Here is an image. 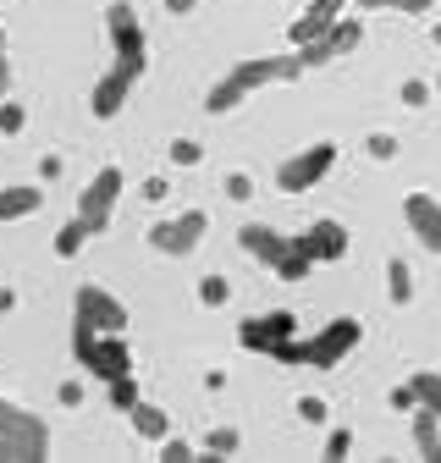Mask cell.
<instances>
[{
  "label": "cell",
  "mask_w": 441,
  "mask_h": 463,
  "mask_svg": "<svg viewBox=\"0 0 441 463\" xmlns=\"http://www.w3.org/2000/svg\"><path fill=\"white\" fill-rule=\"evenodd\" d=\"M105 33H110V72L89 94V110L99 116V122L122 116L127 94L138 89V78L149 67V39H144V23H138V12L127 6V0H110L105 6Z\"/></svg>",
  "instance_id": "obj_1"
},
{
  "label": "cell",
  "mask_w": 441,
  "mask_h": 463,
  "mask_svg": "<svg viewBox=\"0 0 441 463\" xmlns=\"http://www.w3.org/2000/svg\"><path fill=\"white\" fill-rule=\"evenodd\" d=\"M304 78V61H298V50H282V55H249V61H238L227 78H220L210 94H204V110L210 116H227L238 110L249 94L270 89V83H298Z\"/></svg>",
  "instance_id": "obj_2"
},
{
  "label": "cell",
  "mask_w": 441,
  "mask_h": 463,
  "mask_svg": "<svg viewBox=\"0 0 441 463\" xmlns=\"http://www.w3.org/2000/svg\"><path fill=\"white\" fill-rule=\"evenodd\" d=\"M364 342V326L353 320V315H337L331 326H320L314 336H293V342H282L276 347V364H309V370H337L353 347Z\"/></svg>",
  "instance_id": "obj_3"
},
{
  "label": "cell",
  "mask_w": 441,
  "mask_h": 463,
  "mask_svg": "<svg viewBox=\"0 0 441 463\" xmlns=\"http://www.w3.org/2000/svg\"><path fill=\"white\" fill-rule=\"evenodd\" d=\"M44 458H50V425L23 402H0V463H44Z\"/></svg>",
  "instance_id": "obj_4"
},
{
  "label": "cell",
  "mask_w": 441,
  "mask_h": 463,
  "mask_svg": "<svg viewBox=\"0 0 441 463\" xmlns=\"http://www.w3.org/2000/svg\"><path fill=\"white\" fill-rule=\"evenodd\" d=\"M331 165H337V144L320 138V144H309V149H298V155H287L276 165V188L282 194H309L314 183H325Z\"/></svg>",
  "instance_id": "obj_5"
},
{
  "label": "cell",
  "mask_w": 441,
  "mask_h": 463,
  "mask_svg": "<svg viewBox=\"0 0 441 463\" xmlns=\"http://www.w3.org/2000/svg\"><path fill=\"white\" fill-rule=\"evenodd\" d=\"M204 232H210V215L204 210H183L172 221H155L149 226V249L165 254V260H188L199 243H204Z\"/></svg>",
  "instance_id": "obj_6"
},
{
  "label": "cell",
  "mask_w": 441,
  "mask_h": 463,
  "mask_svg": "<svg viewBox=\"0 0 441 463\" xmlns=\"http://www.w3.org/2000/svg\"><path fill=\"white\" fill-rule=\"evenodd\" d=\"M359 44H364V23H359V17H337L320 39L298 44V61H304V72H314V67L342 61V55H348V50H359Z\"/></svg>",
  "instance_id": "obj_7"
},
{
  "label": "cell",
  "mask_w": 441,
  "mask_h": 463,
  "mask_svg": "<svg viewBox=\"0 0 441 463\" xmlns=\"http://www.w3.org/2000/svg\"><path fill=\"white\" fill-rule=\"evenodd\" d=\"M72 326H89V331H127V304L105 287L83 281L78 298H72Z\"/></svg>",
  "instance_id": "obj_8"
},
{
  "label": "cell",
  "mask_w": 441,
  "mask_h": 463,
  "mask_svg": "<svg viewBox=\"0 0 441 463\" xmlns=\"http://www.w3.org/2000/svg\"><path fill=\"white\" fill-rule=\"evenodd\" d=\"M122 183H127V177H122V165H99V171H94V183L78 194V215H83L94 232H105V226H110V215H117Z\"/></svg>",
  "instance_id": "obj_9"
},
{
  "label": "cell",
  "mask_w": 441,
  "mask_h": 463,
  "mask_svg": "<svg viewBox=\"0 0 441 463\" xmlns=\"http://www.w3.org/2000/svg\"><path fill=\"white\" fill-rule=\"evenodd\" d=\"M298 336V315H287V309H270V315H249L243 326H238V342L249 347V354H276L282 342H293Z\"/></svg>",
  "instance_id": "obj_10"
},
{
  "label": "cell",
  "mask_w": 441,
  "mask_h": 463,
  "mask_svg": "<svg viewBox=\"0 0 441 463\" xmlns=\"http://www.w3.org/2000/svg\"><path fill=\"white\" fill-rule=\"evenodd\" d=\"M293 243H298V249H304V254H309L314 265H331V260H342V254H348V226L325 215V221L304 226V232H298Z\"/></svg>",
  "instance_id": "obj_11"
},
{
  "label": "cell",
  "mask_w": 441,
  "mask_h": 463,
  "mask_svg": "<svg viewBox=\"0 0 441 463\" xmlns=\"http://www.w3.org/2000/svg\"><path fill=\"white\" fill-rule=\"evenodd\" d=\"M403 221H408V232H414L430 254H441V199L408 194V199H403Z\"/></svg>",
  "instance_id": "obj_12"
},
{
  "label": "cell",
  "mask_w": 441,
  "mask_h": 463,
  "mask_svg": "<svg viewBox=\"0 0 441 463\" xmlns=\"http://www.w3.org/2000/svg\"><path fill=\"white\" fill-rule=\"evenodd\" d=\"M238 243H243V254H249V260H259V265H270V270H276V260L293 249V238H282V232L265 226V221H249V226L238 232Z\"/></svg>",
  "instance_id": "obj_13"
},
{
  "label": "cell",
  "mask_w": 441,
  "mask_h": 463,
  "mask_svg": "<svg viewBox=\"0 0 441 463\" xmlns=\"http://www.w3.org/2000/svg\"><path fill=\"white\" fill-rule=\"evenodd\" d=\"M342 12H348V0H309V6L298 12V23L287 28V39H293V50H298V44H309V39H320V33H325L331 23H337Z\"/></svg>",
  "instance_id": "obj_14"
},
{
  "label": "cell",
  "mask_w": 441,
  "mask_h": 463,
  "mask_svg": "<svg viewBox=\"0 0 441 463\" xmlns=\"http://www.w3.org/2000/svg\"><path fill=\"white\" fill-rule=\"evenodd\" d=\"M39 204H44V188H33V183L0 188V221H23V215H39Z\"/></svg>",
  "instance_id": "obj_15"
},
{
  "label": "cell",
  "mask_w": 441,
  "mask_h": 463,
  "mask_svg": "<svg viewBox=\"0 0 441 463\" xmlns=\"http://www.w3.org/2000/svg\"><path fill=\"white\" fill-rule=\"evenodd\" d=\"M414 452L425 463H441V420L430 409H414Z\"/></svg>",
  "instance_id": "obj_16"
},
{
  "label": "cell",
  "mask_w": 441,
  "mask_h": 463,
  "mask_svg": "<svg viewBox=\"0 0 441 463\" xmlns=\"http://www.w3.org/2000/svg\"><path fill=\"white\" fill-rule=\"evenodd\" d=\"M94 238H99V232H94L83 215H72L61 232H55V254H61V260H78V254H83V243H94Z\"/></svg>",
  "instance_id": "obj_17"
},
{
  "label": "cell",
  "mask_w": 441,
  "mask_h": 463,
  "mask_svg": "<svg viewBox=\"0 0 441 463\" xmlns=\"http://www.w3.org/2000/svg\"><path fill=\"white\" fill-rule=\"evenodd\" d=\"M127 420H133V430L144 436V441H160L165 430H172V420H165V409H155V402H133V409H127Z\"/></svg>",
  "instance_id": "obj_18"
},
{
  "label": "cell",
  "mask_w": 441,
  "mask_h": 463,
  "mask_svg": "<svg viewBox=\"0 0 441 463\" xmlns=\"http://www.w3.org/2000/svg\"><path fill=\"white\" fill-rule=\"evenodd\" d=\"M386 298H392V304H408L414 298V270L403 265V254L386 260Z\"/></svg>",
  "instance_id": "obj_19"
},
{
  "label": "cell",
  "mask_w": 441,
  "mask_h": 463,
  "mask_svg": "<svg viewBox=\"0 0 441 463\" xmlns=\"http://www.w3.org/2000/svg\"><path fill=\"white\" fill-rule=\"evenodd\" d=\"M408 386H414V397H419V409H430V414L441 420V375H436V370H419V375H408Z\"/></svg>",
  "instance_id": "obj_20"
},
{
  "label": "cell",
  "mask_w": 441,
  "mask_h": 463,
  "mask_svg": "<svg viewBox=\"0 0 441 463\" xmlns=\"http://www.w3.org/2000/svg\"><path fill=\"white\" fill-rule=\"evenodd\" d=\"M238 447H243V436H238L232 425H215V430L204 436V447H199V452H204V458H232Z\"/></svg>",
  "instance_id": "obj_21"
},
{
  "label": "cell",
  "mask_w": 441,
  "mask_h": 463,
  "mask_svg": "<svg viewBox=\"0 0 441 463\" xmlns=\"http://www.w3.org/2000/svg\"><path fill=\"white\" fill-rule=\"evenodd\" d=\"M359 12H408V17H425L436 0H353Z\"/></svg>",
  "instance_id": "obj_22"
},
{
  "label": "cell",
  "mask_w": 441,
  "mask_h": 463,
  "mask_svg": "<svg viewBox=\"0 0 441 463\" xmlns=\"http://www.w3.org/2000/svg\"><path fill=\"white\" fill-rule=\"evenodd\" d=\"M309 270H314V260H309V254H304L298 243H293V249H287L282 260H276V276H282V281H304Z\"/></svg>",
  "instance_id": "obj_23"
},
{
  "label": "cell",
  "mask_w": 441,
  "mask_h": 463,
  "mask_svg": "<svg viewBox=\"0 0 441 463\" xmlns=\"http://www.w3.org/2000/svg\"><path fill=\"white\" fill-rule=\"evenodd\" d=\"M105 392H110V409H133L138 402V375H117V381H105Z\"/></svg>",
  "instance_id": "obj_24"
},
{
  "label": "cell",
  "mask_w": 441,
  "mask_h": 463,
  "mask_svg": "<svg viewBox=\"0 0 441 463\" xmlns=\"http://www.w3.org/2000/svg\"><path fill=\"white\" fill-rule=\"evenodd\" d=\"M227 298H232V281H227V276H204V281H199V304H204V309H220Z\"/></svg>",
  "instance_id": "obj_25"
},
{
  "label": "cell",
  "mask_w": 441,
  "mask_h": 463,
  "mask_svg": "<svg viewBox=\"0 0 441 463\" xmlns=\"http://www.w3.org/2000/svg\"><path fill=\"white\" fill-rule=\"evenodd\" d=\"M23 128H28V110L17 99H0V138H17Z\"/></svg>",
  "instance_id": "obj_26"
},
{
  "label": "cell",
  "mask_w": 441,
  "mask_h": 463,
  "mask_svg": "<svg viewBox=\"0 0 441 463\" xmlns=\"http://www.w3.org/2000/svg\"><path fill=\"white\" fill-rule=\"evenodd\" d=\"M398 149H403V144H398L392 133H370V138H364V155H370V160H398Z\"/></svg>",
  "instance_id": "obj_27"
},
{
  "label": "cell",
  "mask_w": 441,
  "mask_h": 463,
  "mask_svg": "<svg viewBox=\"0 0 441 463\" xmlns=\"http://www.w3.org/2000/svg\"><path fill=\"white\" fill-rule=\"evenodd\" d=\"M353 452V430H331L325 436V463H342Z\"/></svg>",
  "instance_id": "obj_28"
},
{
  "label": "cell",
  "mask_w": 441,
  "mask_h": 463,
  "mask_svg": "<svg viewBox=\"0 0 441 463\" xmlns=\"http://www.w3.org/2000/svg\"><path fill=\"white\" fill-rule=\"evenodd\" d=\"M160 463H193V447L177 436H160Z\"/></svg>",
  "instance_id": "obj_29"
},
{
  "label": "cell",
  "mask_w": 441,
  "mask_h": 463,
  "mask_svg": "<svg viewBox=\"0 0 441 463\" xmlns=\"http://www.w3.org/2000/svg\"><path fill=\"white\" fill-rule=\"evenodd\" d=\"M199 160H204V149L193 138H172V165H199Z\"/></svg>",
  "instance_id": "obj_30"
},
{
  "label": "cell",
  "mask_w": 441,
  "mask_h": 463,
  "mask_svg": "<svg viewBox=\"0 0 441 463\" xmlns=\"http://www.w3.org/2000/svg\"><path fill=\"white\" fill-rule=\"evenodd\" d=\"M12 94V44H6V23H0V99Z\"/></svg>",
  "instance_id": "obj_31"
},
{
  "label": "cell",
  "mask_w": 441,
  "mask_h": 463,
  "mask_svg": "<svg viewBox=\"0 0 441 463\" xmlns=\"http://www.w3.org/2000/svg\"><path fill=\"white\" fill-rule=\"evenodd\" d=\"M386 402H392L398 414H414V409H419V397H414V386H408V381H403V386H392V392H386Z\"/></svg>",
  "instance_id": "obj_32"
},
{
  "label": "cell",
  "mask_w": 441,
  "mask_h": 463,
  "mask_svg": "<svg viewBox=\"0 0 441 463\" xmlns=\"http://www.w3.org/2000/svg\"><path fill=\"white\" fill-rule=\"evenodd\" d=\"M227 199H254V177H249V171H232V177H227Z\"/></svg>",
  "instance_id": "obj_33"
},
{
  "label": "cell",
  "mask_w": 441,
  "mask_h": 463,
  "mask_svg": "<svg viewBox=\"0 0 441 463\" xmlns=\"http://www.w3.org/2000/svg\"><path fill=\"white\" fill-rule=\"evenodd\" d=\"M425 99H430V83H419V78H408V83H403V105H408V110H419Z\"/></svg>",
  "instance_id": "obj_34"
},
{
  "label": "cell",
  "mask_w": 441,
  "mask_h": 463,
  "mask_svg": "<svg viewBox=\"0 0 441 463\" xmlns=\"http://www.w3.org/2000/svg\"><path fill=\"white\" fill-rule=\"evenodd\" d=\"M298 420H309V425H325V402H320V397H298Z\"/></svg>",
  "instance_id": "obj_35"
},
{
  "label": "cell",
  "mask_w": 441,
  "mask_h": 463,
  "mask_svg": "<svg viewBox=\"0 0 441 463\" xmlns=\"http://www.w3.org/2000/svg\"><path fill=\"white\" fill-rule=\"evenodd\" d=\"M55 397H61V409H78V402H83V381H61Z\"/></svg>",
  "instance_id": "obj_36"
},
{
  "label": "cell",
  "mask_w": 441,
  "mask_h": 463,
  "mask_svg": "<svg viewBox=\"0 0 441 463\" xmlns=\"http://www.w3.org/2000/svg\"><path fill=\"white\" fill-rule=\"evenodd\" d=\"M165 194H172V183H165V177H149L144 183V199H165Z\"/></svg>",
  "instance_id": "obj_37"
},
{
  "label": "cell",
  "mask_w": 441,
  "mask_h": 463,
  "mask_svg": "<svg viewBox=\"0 0 441 463\" xmlns=\"http://www.w3.org/2000/svg\"><path fill=\"white\" fill-rule=\"evenodd\" d=\"M39 177H44V183H55V177H61V160H55V155H44V165H39Z\"/></svg>",
  "instance_id": "obj_38"
},
{
  "label": "cell",
  "mask_w": 441,
  "mask_h": 463,
  "mask_svg": "<svg viewBox=\"0 0 441 463\" xmlns=\"http://www.w3.org/2000/svg\"><path fill=\"white\" fill-rule=\"evenodd\" d=\"M17 309V293H12V287H0V315H12Z\"/></svg>",
  "instance_id": "obj_39"
},
{
  "label": "cell",
  "mask_w": 441,
  "mask_h": 463,
  "mask_svg": "<svg viewBox=\"0 0 441 463\" xmlns=\"http://www.w3.org/2000/svg\"><path fill=\"white\" fill-rule=\"evenodd\" d=\"M165 12H172V17H188V12H193V0H165Z\"/></svg>",
  "instance_id": "obj_40"
},
{
  "label": "cell",
  "mask_w": 441,
  "mask_h": 463,
  "mask_svg": "<svg viewBox=\"0 0 441 463\" xmlns=\"http://www.w3.org/2000/svg\"><path fill=\"white\" fill-rule=\"evenodd\" d=\"M430 39H436V44H441V23H436V28H430Z\"/></svg>",
  "instance_id": "obj_41"
},
{
  "label": "cell",
  "mask_w": 441,
  "mask_h": 463,
  "mask_svg": "<svg viewBox=\"0 0 441 463\" xmlns=\"http://www.w3.org/2000/svg\"><path fill=\"white\" fill-rule=\"evenodd\" d=\"M436 94H441V72H436Z\"/></svg>",
  "instance_id": "obj_42"
}]
</instances>
